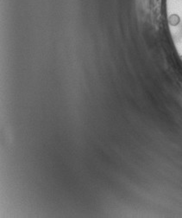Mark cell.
<instances>
[{
    "instance_id": "1",
    "label": "cell",
    "mask_w": 182,
    "mask_h": 218,
    "mask_svg": "<svg viewBox=\"0 0 182 218\" xmlns=\"http://www.w3.org/2000/svg\"><path fill=\"white\" fill-rule=\"evenodd\" d=\"M180 60H181V61H182V55H180Z\"/></svg>"
}]
</instances>
